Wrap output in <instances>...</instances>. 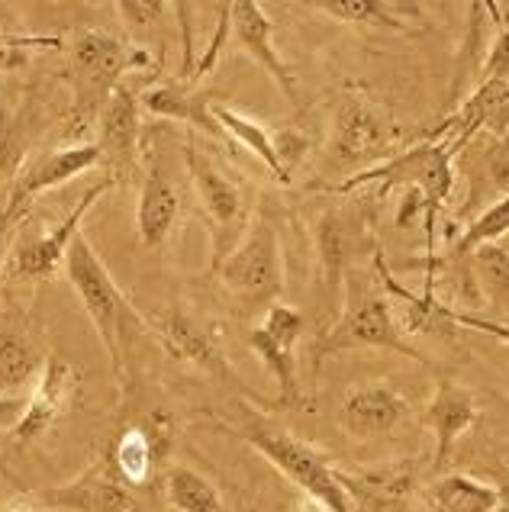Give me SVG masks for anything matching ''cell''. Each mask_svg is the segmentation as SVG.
Wrapping results in <instances>:
<instances>
[{"mask_svg": "<svg viewBox=\"0 0 509 512\" xmlns=\"http://www.w3.org/2000/svg\"><path fill=\"white\" fill-rule=\"evenodd\" d=\"M429 496L439 512H493L500 490L468 474H445L432 484Z\"/></svg>", "mask_w": 509, "mask_h": 512, "instance_id": "603a6c76", "label": "cell"}, {"mask_svg": "<svg viewBox=\"0 0 509 512\" xmlns=\"http://www.w3.org/2000/svg\"><path fill=\"white\" fill-rule=\"evenodd\" d=\"M358 219L345 210H326L316 223V252H319V271H323V284L329 290V297H336L352 255L358 248Z\"/></svg>", "mask_w": 509, "mask_h": 512, "instance_id": "d6986e66", "label": "cell"}, {"mask_svg": "<svg viewBox=\"0 0 509 512\" xmlns=\"http://www.w3.org/2000/svg\"><path fill=\"white\" fill-rule=\"evenodd\" d=\"M4 512H39V506L33 503V496H29V500H17V503H10Z\"/></svg>", "mask_w": 509, "mask_h": 512, "instance_id": "74e56055", "label": "cell"}, {"mask_svg": "<svg viewBox=\"0 0 509 512\" xmlns=\"http://www.w3.org/2000/svg\"><path fill=\"white\" fill-rule=\"evenodd\" d=\"M17 223L13 216H7V210L0 213V277H4V261H7V236H10V226Z\"/></svg>", "mask_w": 509, "mask_h": 512, "instance_id": "8d00e7d4", "label": "cell"}, {"mask_svg": "<svg viewBox=\"0 0 509 512\" xmlns=\"http://www.w3.org/2000/svg\"><path fill=\"white\" fill-rule=\"evenodd\" d=\"M78 390H81V374L75 364L68 358L49 355L46 364H42L33 397H26L23 419L13 426V438H17L20 445H29V442H36L39 435H46L71 409Z\"/></svg>", "mask_w": 509, "mask_h": 512, "instance_id": "7c38bea8", "label": "cell"}, {"mask_svg": "<svg viewBox=\"0 0 509 512\" xmlns=\"http://www.w3.org/2000/svg\"><path fill=\"white\" fill-rule=\"evenodd\" d=\"M181 213V197L178 187L171 184L168 171L162 168V162L152 155L149 158V171H145L142 181V194H139V210H136V232L139 242L145 248H158L165 245L174 223H178Z\"/></svg>", "mask_w": 509, "mask_h": 512, "instance_id": "2e32d148", "label": "cell"}, {"mask_svg": "<svg viewBox=\"0 0 509 512\" xmlns=\"http://www.w3.org/2000/svg\"><path fill=\"white\" fill-rule=\"evenodd\" d=\"M342 287H345V310L339 316V323L323 335L319 355L352 351V348H387V351H400L406 358L423 361V351H416L403 339L394 306H390L384 290H377L381 284L374 277L348 268Z\"/></svg>", "mask_w": 509, "mask_h": 512, "instance_id": "5b68a950", "label": "cell"}, {"mask_svg": "<svg viewBox=\"0 0 509 512\" xmlns=\"http://www.w3.org/2000/svg\"><path fill=\"white\" fill-rule=\"evenodd\" d=\"M400 129L390 116L374 104L365 91H345L332 116V139L329 155L336 165H381L397 155Z\"/></svg>", "mask_w": 509, "mask_h": 512, "instance_id": "8992f818", "label": "cell"}, {"mask_svg": "<svg viewBox=\"0 0 509 512\" xmlns=\"http://www.w3.org/2000/svg\"><path fill=\"white\" fill-rule=\"evenodd\" d=\"M229 7H232V4H220V7H216V10H220V23H216V36L210 39L207 52H203V58L197 62L194 78H191V81H200L203 75H210V68H216V62H220V52H223L226 36H229V29H232V23H229Z\"/></svg>", "mask_w": 509, "mask_h": 512, "instance_id": "d6a6232c", "label": "cell"}, {"mask_svg": "<svg viewBox=\"0 0 509 512\" xmlns=\"http://www.w3.org/2000/svg\"><path fill=\"white\" fill-rule=\"evenodd\" d=\"M184 158H187V174H191L194 194L200 200V210L207 213L213 226V268H216L239 245V236H245V229H249L245 197L210 158H203L197 145H187Z\"/></svg>", "mask_w": 509, "mask_h": 512, "instance_id": "ba28073f", "label": "cell"}, {"mask_svg": "<svg viewBox=\"0 0 509 512\" xmlns=\"http://www.w3.org/2000/svg\"><path fill=\"white\" fill-rule=\"evenodd\" d=\"M419 216H426L423 194H419L416 187H403V203H400V213H397V226L406 229L410 223H416Z\"/></svg>", "mask_w": 509, "mask_h": 512, "instance_id": "e575fe53", "label": "cell"}, {"mask_svg": "<svg viewBox=\"0 0 509 512\" xmlns=\"http://www.w3.org/2000/svg\"><path fill=\"white\" fill-rule=\"evenodd\" d=\"M139 110H142V87L133 81H120V87L110 94L107 107L100 110L97 149L104 155V162H110L113 178L133 171L139 158V129H142Z\"/></svg>", "mask_w": 509, "mask_h": 512, "instance_id": "4fadbf2b", "label": "cell"}, {"mask_svg": "<svg viewBox=\"0 0 509 512\" xmlns=\"http://www.w3.org/2000/svg\"><path fill=\"white\" fill-rule=\"evenodd\" d=\"M165 496L174 512H223V496L194 467H171L165 477Z\"/></svg>", "mask_w": 509, "mask_h": 512, "instance_id": "cb8c5ba5", "label": "cell"}, {"mask_svg": "<svg viewBox=\"0 0 509 512\" xmlns=\"http://www.w3.org/2000/svg\"><path fill=\"white\" fill-rule=\"evenodd\" d=\"M310 7L339 23L384 26V29H394V33H413V26L397 17L400 4H387V0H319V4H310Z\"/></svg>", "mask_w": 509, "mask_h": 512, "instance_id": "484cf974", "label": "cell"}, {"mask_svg": "<svg viewBox=\"0 0 509 512\" xmlns=\"http://www.w3.org/2000/svg\"><path fill=\"white\" fill-rule=\"evenodd\" d=\"M271 142H274V152H278V162H281L284 174L290 178V174H294V168L300 165V158L307 155V145H310L307 136L297 133V129L290 126V129H281V133H274Z\"/></svg>", "mask_w": 509, "mask_h": 512, "instance_id": "4dcf8cb0", "label": "cell"}, {"mask_svg": "<svg viewBox=\"0 0 509 512\" xmlns=\"http://www.w3.org/2000/svg\"><path fill=\"white\" fill-rule=\"evenodd\" d=\"M213 271L245 316H265L284 294L287 281L278 226L268 216L252 219L239 245Z\"/></svg>", "mask_w": 509, "mask_h": 512, "instance_id": "7a4b0ae2", "label": "cell"}, {"mask_svg": "<svg viewBox=\"0 0 509 512\" xmlns=\"http://www.w3.org/2000/svg\"><path fill=\"white\" fill-rule=\"evenodd\" d=\"M493 512H509V484L500 487V500H497V509Z\"/></svg>", "mask_w": 509, "mask_h": 512, "instance_id": "f35d334b", "label": "cell"}, {"mask_svg": "<svg viewBox=\"0 0 509 512\" xmlns=\"http://www.w3.org/2000/svg\"><path fill=\"white\" fill-rule=\"evenodd\" d=\"M100 162H104V155H100L97 142L62 145V149L46 152V155L36 158V162L20 174L17 184H13L10 203H7V216L20 219L23 210L29 207V200H36L39 194H46V190H52L58 184L75 181L78 174L97 168Z\"/></svg>", "mask_w": 509, "mask_h": 512, "instance_id": "5bb4252c", "label": "cell"}, {"mask_svg": "<svg viewBox=\"0 0 509 512\" xmlns=\"http://www.w3.org/2000/svg\"><path fill=\"white\" fill-rule=\"evenodd\" d=\"M142 110L162 120H178L187 126H197L210 136H223V129L213 120V100L207 94L194 91L191 84H158L142 91Z\"/></svg>", "mask_w": 509, "mask_h": 512, "instance_id": "ffe728a7", "label": "cell"}, {"mask_svg": "<svg viewBox=\"0 0 509 512\" xmlns=\"http://www.w3.org/2000/svg\"><path fill=\"white\" fill-rule=\"evenodd\" d=\"M223 429L239 432L258 455H265L287 480H294V484L303 490V496H310V500L326 506L329 512H355L352 500H348L345 480L332 471L329 461L319 455L313 445L300 442L297 435L271 426V422H265L255 413H249L242 422H236V426H232V422H223Z\"/></svg>", "mask_w": 509, "mask_h": 512, "instance_id": "3957f363", "label": "cell"}, {"mask_svg": "<svg viewBox=\"0 0 509 512\" xmlns=\"http://www.w3.org/2000/svg\"><path fill=\"white\" fill-rule=\"evenodd\" d=\"M110 461H113V467H116V474H120L129 487L145 484V480L152 477V467L158 464L155 448H152V442H149V435H145L139 426H136V429H126L120 438H116Z\"/></svg>", "mask_w": 509, "mask_h": 512, "instance_id": "4316f807", "label": "cell"}, {"mask_svg": "<svg viewBox=\"0 0 509 512\" xmlns=\"http://www.w3.org/2000/svg\"><path fill=\"white\" fill-rule=\"evenodd\" d=\"M506 232H509V194L500 197V200H493L490 207L461 232V239L455 245V255L458 258H471V252H477L481 245L500 242Z\"/></svg>", "mask_w": 509, "mask_h": 512, "instance_id": "83f0119b", "label": "cell"}, {"mask_svg": "<svg viewBox=\"0 0 509 512\" xmlns=\"http://www.w3.org/2000/svg\"><path fill=\"white\" fill-rule=\"evenodd\" d=\"M116 13L129 29L145 33V29H155L162 23L165 13H171V4H162V0H123V4H116Z\"/></svg>", "mask_w": 509, "mask_h": 512, "instance_id": "f546056e", "label": "cell"}, {"mask_svg": "<svg viewBox=\"0 0 509 512\" xmlns=\"http://www.w3.org/2000/svg\"><path fill=\"white\" fill-rule=\"evenodd\" d=\"M113 187H116L113 174H107V178L97 181L94 187H87L84 197L68 210L62 223L52 226L49 232H42L39 239H29L13 248L7 271L17 277V281H49V277L65 265V255H68L71 242H75V236L81 232V219L87 216V210H91L94 203Z\"/></svg>", "mask_w": 509, "mask_h": 512, "instance_id": "30bf717a", "label": "cell"}, {"mask_svg": "<svg viewBox=\"0 0 509 512\" xmlns=\"http://www.w3.org/2000/svg\"><path fill=\"white\" fill-rule=\"evenodd\" d=\"M406 416V400L394 387H358L342 403V426L355 438H377L397 429Z\"/></svg>", "mask_w": 509, "mask_h": 512, "instance_id": "ac0fdd59", "label": "cell"}, {"mask_svg": "<svg viewBox=\"0 0 509 512\" xmlns=\"http://www.w3.org/2000/svg\"><path fill=\"white\" fill-rule=\"evenodd\" d=\"M303 329H307V323H303V316L294 310V306L274 303L249 335L252 351L274 374V384H278V406H284V409L303 406V390L297 380V358H294V348L300 342Z\"/></svg>", "mask_w": 509, "mask_h": 512, "instance_id": "9c48e42d", "label": "cell"}, {"mask_svg": "<svg viewBox=\"0 0 509 512\" xmlns=\"http://www.w3.org/2000/svg\"><path fill=\"white\" fill-rule=\"evenodd\" d=\"M26 397H0V429H13L23 419Z\"/></svg>", "mask_w": 509, "mask_h": 512, "instance_id": "d590c367", "label": "cell"}, {"mask_svg": "<svg viewBox=\"0 0 509 512\" xmlns=\"http://www.w3.org/2000/svg\"><path fill=\"white\" fill-rule=\"evenodd\" d=\"M506 142H509V133H506Z\"/></svg>", "mask_w": 509, "mask_h": 512, "instance_id": "ab89813d", "label": "cell"}, {"mask_svg": "<svg viewBox=\"0 0 509 512\" xmlns=\"http://www.w3.org/2000/svg\"><path fill=\"white\" fill-rule=\"evenodd\" d=\"M152 65L145 49L126 46L104 29H87L68 49V81H71V113H68V145L87 142L84 133L97 126L100 110L126 75H136Z\"/></svg>", "mask_w": 509, "mask_h": 512, "instance_id": "6da1fadb", "label": "cell"}, {"mask_svg": "<svg viewBox=\"0 0 509 512\" xmlns=\"http://www.w3.org/2000/svg\"><path fill=\"white\" fill-rule=\"evenodd\" d=\"M229 23L242 52H249L290 100H297V78H294V71L284 65L278 49H274V39H271L274 26L268 20V13L258 4H252V0H236V4L229 7Z\"/></svg>", "mask_w": 509, "mask_h": 512, "instance_id": "9a60e30c", "label": "cell"}, {"mask_svg": "<svg viewBox=\"0 0 509 512\" xmlns=\"http://www.w3.org/2000/svg\"><path fill=\"white\" fill-rule=\"evenodd\" d=\"M65 274L68 284L75 287V294L84 306V313L91 316V323L100 335V342L107 348V358L116 374H123L126 364V339L129 326L139 323L136 310L129 306L126 294L116 287L113 274L94 252V245L87 242L84 232H78L65 255Z\"/></svg>", "mask_w": 509, "mask_h": 512, "instance_id": "277c9868", "label": "cell"}, {"mask_svg": "<svg viewBox=\"0 0 509 512\" xmlns=\"http://www.w3.org/2000/svg\"><path fill=\"white\" fill-rule=\"evenodd\" d=\"M42 364H46V358L26 332H0V397H17V390L33 384L42 374Z\"/></svg>", "mask_w": 509, "mask_h": 512, "instance_id": "44dd1931", "label": "cell"}, {"mask_svg": "<svg viewBox=\"0 0 509 512\" xmlns=\"http://www.w3.org/2000/svg\"><path fill=\"white\" fill-rule=\"evenodd\" d=\"M213 120H216V126L223 129V136H229L232 142H239L245 152H252L258 162L271 171L274 181H278V184H290V178H287L281 162H278V152H274L271 133H268L265 126L249 120V116H242L239 110L223 107V104H213Z\"/></svg>", "mask_w": 509, "mask_h": 512, "instance_id": "7402d4cb", "label": "cell"}, {"mask_svg": "<svg viewBox=\"0 0 509 512\" xmlns=\"http://www.w3.org/2000/svg\"><path fill=\"white\" fill-rule=\"evenodd\" d=\"M55 46H58L55 36H20L0 29V71H20L26 68L29 55L36 49H55Z\"/></svg>", "mask_w": 509, "mask_h": 512, "instance_id": "f1b7e54d", "label": "cell"}, {"mask_svg": "<svg viewBox=\"0 0 509 512\" xmlns=\"http://www.w3.org/2000/svg\"><path fill=\"white\" fill-rule=\"evenodd\" d=\"M423 422L435 435V464L442 467L452 458V448L458 438L477 422V403L464 387L452 384V380H442L426 406Z\"/></svg>", "mask_w": 509, "mask_h": 512, "instance_id": "e0dca14e", "label": "cell"}, {"mask_svg": "<svg viewBox=\"0 0 509 512\" xmlns=\"http://www.w3.org/2000/svg\"><path fill=\"white\" fill-rule=\"evenodd\" d=\"M139 429L149 435V442L155 448V458H165L174 445V419L165 413V409H155V413H149L142 419Z\"/></svg>", "mask_w": 509, "mask_h": 512, "instance_id": "1f68e13d", "label": "cell"}, {"mask_svg": "<svg viewBox=\"0 0 509 512\" xmlns=\"http://www.w3.org/2000/svg\"><path fill=\"white\" fill-rule=\"evenodd\" d=\"M33 503L58 512H136V496L107 458L94 461L68 484L33 493Z\"/></svg>", "mask_w": 509, "mask_h": 512, "instance_id": "8fae6325", "label": "cell"}, {"mask_svg": "<svg viewBox=\"0 0 509 512\" xmlns=\"http://www.w3.org/2000/svg\"><path fill=\"white\" fill-rule=\"evenodd\" d=\"M471 271L493 310L509 313V248L500 242L481 245L471 252Z\"/></svg>", "mask_w": 509, "mask_h": 512, "instance_id": "d4e9b609", "label": "cell"}, {"mask_svg": "<svg viewBox=\"0 0 509 512\" xmlns=\"http://www.w3.org/2000/svg\"><path fill=\"white\" fill-rule=\"evenodd\" d=\"M171 13L178 17L181 26V75L194 78V42H191V4H171Z\"/></svg>", "mask_w": 509, "mask_h": 512, "instance_id": "836d02e7", "label": "cell"}, {"mask_svg": "<svg viewBox=\"0 0 509 512\" xmlns=\"http://www.w3.org/2000/svg\"><path fill=\"white\" fill-rule=\"evenodd\" d=\"M149 326L155 332L158 345H162L178 364L203 371L207 377L220 380L223 387H242V377L232 371L229 358L223 355L216 329H210L191 310H184L181 303H168L162 310L149 313Z\"/></svg>", "mask_w": 509, "mask_h": 512, "instance_id": "52a82bcc", "label": "cell"}]
</instances>
